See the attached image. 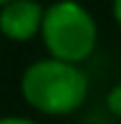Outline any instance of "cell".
Returning a JSON list of instances; mask_svg holds the SVG:
<instances>
[{
    "label": "cell",
    "mask_w": 121,
    "mask_h": 124,
    "mask_svg": "<svg viewBox=\"0 0 121 124\" xmlns=\"http://www.w3.org/2000/svg\"><path fill=\"white\" fill-rule=\"evenodd\" d=\"M114 15H116V20L121 23V0H114Z\"/></svg>",
    "instance_id": "cell-6"
},
{
    "label": "cell",
    "mask_w": 121,
    "mask_h": 124,
    "mask_svg": "<svg viewBox=\"0 0 121 124\" xmlns=\"http://www.w3.org/2000/svg\"><path fill=\"white\" fill-rule=\"evenodd\" d=\"M106 106H108V111H111V114L121 116V86H116V89H111V91H108Z\"/></svg>",
    "instance_id": "cell-4"
},
{
    "label": "cell",
    "mask_w": 121,
    "mask_h": 124,
    "mask_svg": "<svg viewBox=\"0 0 121 124\" xmlns=\"http://www.w3.org/2000/svg\"><path fill=\"white\" fill-rule=\"evenodd\" d=\"M46 13L33 0H13L0 13V31L13 41H28L43 28Z\"/></svg>",
    "instance_id": "cell-3"
},
{
    "label": "cell",
    "mask_w": 121,
    "mask_h": 124,
    "mask_svg": "<svg viewBox=\"0 0 121 124\" xmlns=\"http://www.w3.org/2000/svg\"><path fill=\"white\" fill-rule=\"evenodd\" d=\"M88 94V81L76 63L38 61L23 74V96L43 114H68L78 109Z\"/></svg>",
    "instance_id": "cell-1"
},
{
    "label": "cell",
    "mask_w": 121,
    "mask_h": 124,
    "mask_svg": "<svg viewBox=\"0 0 121 124\" xmlns=\"http://www.w3.org/2000/svg\"><path fill=\"white\" fill-rule=\"evenodd\" d=\"M10 3H13V0H0V5H3V8H5V5H10Z\"/></svg>",
    "instance_id": "cell-7"
},
{
    "label": "cell",
    "mask_w": 121,
    "mask_h": 124,
    "mask_svg": "<svg viewBox=\"0 0 121 124\" xmlns=\"http://www.w3.org/2000/svg\"><path fill=\"white\" fill-rule=\"evenodd\" d=\"M43 41L56 61H83L96 46V23L78 3H56L43 18Z\"/></svg>",
    "instance_id": "cell-2"
},
{
    "label": "cell",
    "mask_w": 121,
    "mask_h": 124,
    "mask_svg": "<svg viewBox=\"0 0 121 124\" xmlns=\"http://www.w3.org/2000/svg\"><path fill=\"white\" fill-rule=\"evenodd\" d=\"M0 124H35V122L23 119V116H5V119H0Z\"/></svg>",
    "instance_id": "cell-5"
}]
</instances>
